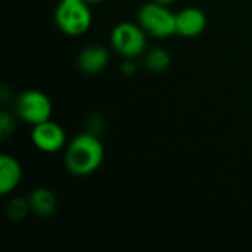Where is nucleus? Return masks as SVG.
<instances>
[{"label": "nucleus", "instance_id": "dca6fc26", "mask_svg": "<svg viewBox=\"0 0 252 252\" xmlns=\"http://www.w3.org/2000/svg\"><path fill=\"white\" fill-rule=\"evenodd\" d=\"M89 4H100V3H103V1H106V0H86Z\"/></svg>", "mask_w": 252, "mask_h": 252}, {"label": "nucleus", "instance_id": "20e7f679", "mask_svg": "<svg viewBox=\"0 0 252 252\" xmlns=\"http://www.w3.org/2000/svg\"><path fill=\"white\" fill-rule=\"evenodd\" d=\"M137 22L148 35L167 38L176 34V13L167 6L149 0L137 13Z\"/></svg>", "mask_w": 252, "mask_h": 252}, {"label": "nucleus", "instance_id": "f8f14e48", "mask_svg": "<svg viewBox=\"0 0 252 252\" xmlns=\"http://www.w3.org/2000/svg\"><path fill=\"white\" fill-rule=\"evenodd\" d=\"M28 213H31L28 198H12L6 205V216L12 221L24 220Z\"/></svg>", "mask_w": 252, "mask_h": 252}, {"label": "nucleus", "instance_id": "6e6552de", "mask_svg": "<svg viewBox=\"0 0 252 252\" xmlns=\"http://www.w3.org/2000/svg\"><path fill=\"white\" fill-rule=\"evenodd\" d=\"M109 52L102 44H89L77 56V66L83 74L94 75L106 68Z\"/></svg>", "mask_w": 252, "mask_h": 252}, {"label": "nucleus", "instance_id": "1a4fd4ad", "mask_svg": "<svg viewBox=\"0 0 252 252\" xmlns=\"http://www.w3.org/2000/svg\"><path fill=\"white\" fill-rule=\"evenodd\" d=\"M22 179V167L19 161L7 154L0 155V193L3 196L15 192Z\"/></svg>", "mask_w": 252, "mask_h": 252}, {"label": "nucleus", "instance_id": "423d86ee", "mask_svg": "<svg viewBox=\"0 0 252 252\" xmlns=\"http://www.w3.org/2000/svg\"><path fill=\"white\" fill-rule=\"evenodd\" d=\"M31 143L43 154H56L66 148V133L63 127L52 118L31 127Z\"/></svg>", "mask_w": 252, "mask_h": 252}, {"label": "nucleus", "instance_id": "7ed1b4c3", "mask_svg": "<svg viewBox=\"0 0 252 252\" xmlns=\"http://www.w3.org/2000/svg\"><path fill=\"white\" fill-rule=\"evenodd\" d=\"M111 46L124 59L143 56L148 46V34L139 22H120L111 31Z\"/></svg>", "mask_w": 252, "mask_h": 252}, {"label": "nucleus", "instance_id": "f257e3e1", "mask_svg": "<svg viewBox=\"0 0 252 252\" xmlns=\"http://www.w3.org/2000/svg\"><path fill=\"white\" fill-rule=\"evenodd\" d=\"M105 158V148L99 136L92 131L77 134L65 148L63 165L68 173L84 177L96 173Z\"/></svg>", "mask_w": 252, "mask_h": 252}, {"label": "nucleus", "instance_id": "f03ea898", "mask_svg": "<svg viewBox=\"0 0 252 252\" xmlns=\"http://www.w3.org/2000/svg\"><path fill=\"white\" fill-rule=\"evenodd\" d=\"M90 6L86 0H59L53 12L55 25L65 35L86 34L93 24Z\"/></svg>", "mask_w": 252, "mask_h": 252}, {"label": "nucleus", "instance_id": "ddd939ff", "mask_svg": "<svg viewBox=\"0 0 252 252\" xmlns=\"http://www.w3.org/2000/svg\"><path fill=\"white\" fill-rule=\"evenodd\" d=\"M15 128H16L15 115L7 111H3L0 114V136H1V139H7L9 136H12Z\"/></svg>", "mask_w": 252, "mask_h": 252}, {"label": "nucleus", "instance_id": "4468645a", "mask_svg": "<svg viewBox=\"0 0 252 252\" xmlns=\"http://www.w3.org/2000/svg\"><path fill=\"white\" fill-rule=\"evenodd\" d=\"M123 72L126 75H133L136 72V63H134V59H126L124 63H123Z\"/></svg>", "mask_w": 252, "mask_h": 252}, {"label": "nucleus", "instance_id": "9d476101", "mask_svg": "<svg viewBox=\"0 0 252 252\" xmlns=\"http://www.w3.org/2000/svg\"><path fill=\"white\" fill-rule=\"evenodd\" d=\"M28 204L32 214L41 219L52 217L58 210L56 195L47 188H37L28 195Z\"/></svg>", "mask_w": 252, "mask_h": 252}, {"label": "nucleus", "instance_id": "9b49d317", "mask_svg": "<svg viewBox=\"0 0 252 252\" xmlns=\"http://www.w3.org/2000/svg\"><path fill=\"white\" fill-rule=\"evenodd\" d=\"M171 63V56L164 47H154L143 53V66L151 72L165 71Z\"/></svg>", "mask_w": 252, "mask_h": 252}, {"label": "nucleus", "instance_id": "39448f33", "mask_svg": "<svg viewBox=\"0 0 252 252\" xmlns=\"http://www.w3.org/2000/svg\"><path fill=\"white\" fill-rule=\"evenodd\" d=\"M52 100L40 90H25L15 100V114L31 127L52 118Z\"/></svg>", "mask_w": 252, "mask_h": 252}, {"label": "nucleus", "instance_id": "2eb2a0df", "mask_svg": "<svg viewBox=\"0 0 252 252\" xmlns=\"http://www.w3.org/2000/svg\"><path fill=\"white\" fill-rule=\"evenodd\" d=\"M152 1H157V3H161V4H167V6H170L171 3H174L176 0H152Z\"/></svg>", "mask_w": 252, "mask_h": 252}, {"label": "nucleus", "instance_id": "0eeeda50", "mask_svg": "<svg viewBox=\"0 0 252 252\" xmlns=\"http://www.w3.org/2000/svg\"><path fill=\"white\" fill-rule=\"evenodd\" d=\"M208 19L202 9L189 6L176 13V34L182 37H198L207 28Z\"/></svg>", "mask_w": 252, "mask_h": 252}]
</instances>
